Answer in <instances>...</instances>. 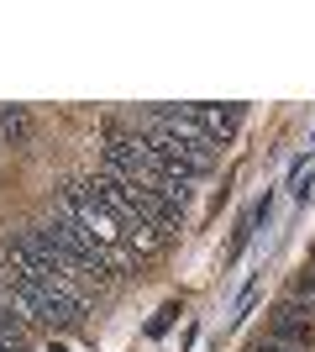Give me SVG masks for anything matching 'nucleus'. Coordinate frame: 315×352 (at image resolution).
Wrapping results in <instances>:
<instances>
[{"mask_svg": "<svg viewBox=\"0 0 315 352\" xmlns=\"http://www.w3.org/2000/svg\"><path fill=\"white\" fill-rule=\"evenodd\" d=\"M142 137H148L152 153L184 179H200V174L215 168V142L189 121L184 105H158V111H148V116H142Z\"/></svg>", "mask_w": 315, "mask_h": 352, "instance_id": "f257e3e1", "label": "nucleus"}, {"mask_svg": "<svg viewBox=\"0 0 315 352\" xmlns=\"http://www.w3.org/2000/svg\"><path fill=\"white\" fill-rule=\"evenodd\" d=\"M53 210H58V216H69L79 232H84L95 248L105 252V268H110V274H126V268L137 263V252H132V242H126V232H121V221L110 216L100 200H95V190L84 184V179H74V184L58 195V206H53Z\"/></svg>", "mask_w": 315, "mask_h": 352, "instance_id": "f03ea898", "label": "nucleus"}, {"mask_svg": "<svg viewBox=\"0 0 315 352\" xmlns=\"http://www.w3.org/2000/svg\"><path fill=\"white\" fill-rule=\"evenodd\" d=\"M268 337L289 342L294 352L315 347V310L300 305L294 294H289V300H279V305H273V316H268Z\"/></svg>", "mask_w": 315, "mask_h": 352, "instance_id": "7ed1b4c3", "label": "nucleus"}, {"mask_svg": "<svg viewBox=\"0 0 315 352\" xmlns=\"http://www.w3.org/2000/svg\"><path fill=\"white\" fill-rule=\"evenodd\" d=\"M184 111H189V121H195L215 147H226L242 126V105H184Z\"/></svg>", "mask_w": 315, "mask_h": 352, "instance_id": "20e7f679", "label": "nucleus"}, {"mask_svg": "<svg viewBox=\"0 0 315 352\" xmlns=\"http://www.w3.org/2000/svg\"><path fill=\"white\" fill-rule=\"evenodd\" d=\"M0 132L11 137V142H27V132H32L27 111H21V105H5V111H0Z\"/></svg>", "mask_w": 315, "mask_h": 352, "instance_id": "39448f33", "label": "nucleus"}, {"mask_svg": "<svg viewBox=\"0 0 315 352\" xmlns=\"http://www.w3.org/2000/svg\"><path fill=\"white\" fill-rule=\"evenodd\" d=\"M294 300H300V305H310V310H315V268H305L300 279H294Z\"/></svg>", "mask_w": 315, "mask_h": 352, "instance_id": "423d86ee", "label": "nucleus"}, {"mask_svg": "<svg viewBox=\"0 0 315 352\" xmlns=\"http://www.w3.org/2000/svg\"><path fill=\"white\" fill-rule=\"evenodd\" d=\"M247 352H294V347H289V342H279V337H257Z\"/></svg>", "mask_w": 315, "mask_h": 352, "instance_id": "0eeeda50", "label": "nucleus"}, {"mask_svg": "<svg viewBox=\"0 0 315 352\" xmlns=\"http://www.w3.org/2000/svg\"><path fill=\"white\" fill-rule=\"evenodd\" d=\"M310 268H315V248H310Z\"/></svg>", "mask_w": 315, "mask_h": 352, "instance_id": "6e6552de", "label": "nucleus"}]
</instances>
